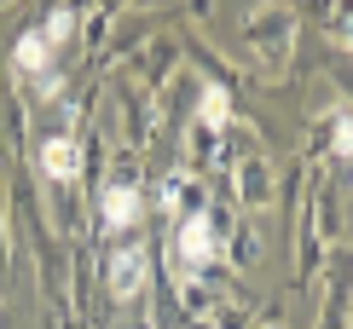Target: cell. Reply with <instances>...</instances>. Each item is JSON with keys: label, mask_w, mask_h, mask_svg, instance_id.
Returning <instances> with one entry per match:
<instances>
[{"label": "cell", "mask_w": 353, "mask_h": 329, "mask_svg": "<svg viewBox=\"0 0 353 329\" xmlns=\"http://www.w3.org/2000/svg\"><path fill=\"white\" fill-rule=\"evenodd\" d=\"M226 116H232V98H226V87H209L197 104V122L203 127H226Z\"/></svg>", "instance_id": "cell-6"}, {"label": "cell", "mask_w": 353, "mask_h": 329, "mask_svg": "<svg viewBox=\"0 0 353 329\" xmlns=\"http://www.w3.org/2000/svg\"><path fill=\"white\" fill-rule=\"evenodd\" d=\"M336 156L353 162V110H336Z\"/></svg>", "instance_id": "cell-7"}, {"label": "cell", "mask_w": 353, "mask_h": 329, "mask_svg": "<svg viewBox=\"0 0 353 329\" xmlns=\"http://www.w3.org/2000/svg\"><path fill=\"white\" fill-rule=\"evenodd\" d=\"M47 58H52V41L47 35H23L18 47H12V64L29 70V76H47Z\"/></svg>", "instance_id": "cell-5"}, {"label": "cell", "mask_w": 353, "mask_h": 329, "mask_svg": "<svg viewBox=\"0 0 353 329\" xmlns=\"http://www.w3.org/2000/svg\"><path fill=\"white\" fill-rule=\"evenodd\" d=\"M99 214H105V231H128L139 220V191L134 185H110L99 197Z\"/></svg>", "instance_id": "cell-3"}, {"label": "cell", "mask_w": 353, "mask_h": 329, "mask_svg": "<svg viewBox=\"0 0 353 329\" xmlns=\"http://www.w3.org/2000/svg\"><path fill=\"white\" fill-rule=\"evenodd\" d=\"M70 23H76V12H52V23L41 29V35H47V41H64V35H70Z\"/></svg>", "instance_id": "cell-8"}, {"label": "cell", "mask_w": 353, "mask_h": 329, "mask_svg": "<svg viewBox=\"0 0 353 329\" xmlns=\"http://www.w3.org/2000/svg\"><path fill=\"white\" fill-rule=\"evenodd\" d=\"M180 260L197 266V272L214 260V220L209 214H185V226H180Z\"/></svg>", "instance_id": "cell-1"}, {"label": "cell", "mask_w": 353, "mask_h": 329, "mask_svg": "<svg viewBox=\"0 0 353 329\" xmlns=\"http://www.w3.org/2000/svg\"><path fill=\"white\" fill-rule=\"evenodd\" d=\"M41 168H47V179L70 185V179L81 173V145L76 139H47V145H41Z\"/></svg>", "instance_id": "cell-4"}, {"label": "cell", "mask_w": 353, "mask_h": 329, "mask_svg": "<svg viewBox=\"0 0 353 329\" xmlns=\"http://www.w3.org/2000/svg\"><path fill=\"white\" fill-rule=\"evenodd\" d=\"M139 283H145V248H122L110 260V295L116 301H134Z\"/></svg>", "instance_id": "cell-2"}]
</instances>
